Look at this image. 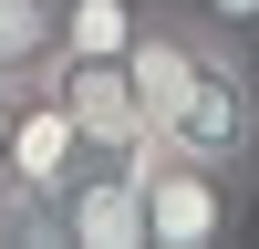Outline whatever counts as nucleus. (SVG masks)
<instances>
[{
  "label": "nucleus",
  "instance_id": "f257e3e1",
  "mask_svg": "<svg viewBox=\"0 0 259 249\" xmlns=\"http://www.w3.org/2000/svg\"><path fill=\"white\" fill-rule=\"evenodd\" d=\"M156 145H197V156H218V166H259V52H239V42H218L197 21L187 73H177V94H166V114H156Z\"/></svg>",
  "mask_w": 259,
  "mask_h": 249
},
{
  "label": "nucleus",
  "instance_id": "f03ea898",
  "mask_svg": "<svg viewBox=\"0 0 259 249\" xmlns=\"http://www.w3.org/2000/svg\"><path fill=\"white\" fill-rule=\"evenodd\" d=\"M259 166H218L197 145H145V249H228L249 228Z\"/></svg>",
  "mask_w": 259,
  "mask_h": 249
},
{
  "label": "nucleus",
  "instance_id": "7ed1b4c3",
  "mask_svg": "<svg viewBox=\"0 0 259 249\" xmlns=\"http://www.w3.org/2000/svg\"><path fill=\"white\" fill-rule=\"evenodd\" d=\"M62 239L73 249H145V156H94L62 187Z\"/></svg>",
  "mask_w": 259,
  "mask_h": 249
},
{
  "label": "nucleus",
  "instance_id": "20e7f679",
  "mask_svg": "<svg viewBox=\"0 0 259 249\" xmlns=\"http://www.w3.org/2000/svg\"><path fill=\"white\" fill-rule=\"evenodd\" d=\"M62 104L83 114V135L104 156H145L156 145V114H145V94H135L124 62H62Z\"/></svg>",
  "mask_w": 259,
  "mask_h": 249
},
{
  "label": "nucleus",
  "instance_id": "39448f33",
  "mask_svg": "<svg viewBox=\"0 0 259 249\" xmlns=\"http://www.w3.org/2000/svg\"><path fill=\"white\" fill-rule=\"evenodd\" d=\"M0 83L11 94L62 83V0H0Z\"/></svg>",
  "mask_w": 259,
  "mask_h": 249
},
{
  "label": "nucleus",
  "instance_id": "423d86ee",
  "mask_svg": "<svg viewBox=\"0 0 259 249\" xmlns=\"http://www.w3.org/2000/svg\"><path fill=\"white\" fill-rule=\"evenodd\" d=\"M166 0H62V62H124Z\"/></svg>",
  "mask_w": 259,
  "mask_h": 249
},
{
  "label": "nucleus",
  "instance_id": "0eeeda50",
  "mask_svg": "<svg viewBox=\"0 0 259 249\" xmlns=\"http://www.w3.org/2000/svg\"><path fill=\"white\" fill-rule=\"evenodd\" d=\"M0 249H73L62 239V187H11L0 177Z\"/></svg>",
  "mask_w": 259,
  "mask_h": 249
},
{
  "label": "nucleus",
  "instance_id": "6e6552de",
  "mask_svg": "<svg viewBox=\"0 0 259 249\" xmlns=\"http://www.w3.org/2000/svg\"><path fill=\"white\" fill-rule=\"evenodd\" d=\"M187 11L207 21L218 42H239V52H259V0H187Z\"/></svg>",
  "mask_w": 259,
  "mask_h": 249
},
{
  "label": "nucleus",
  "instance_id": "1a4fd4ad",
  "mask_svg": "<svg viewBox=\"0 0 259 249\" xmlns=\"http://www.w3.org/2000/svg\"><path fill=\"white\" fill-rule=\"evenodd\" d=\"M11 114H21V94H11V83H0V145H11Z\"/></svg>",
  "mask_w": 259,
  "mask_h": 249
}]
</instances>
